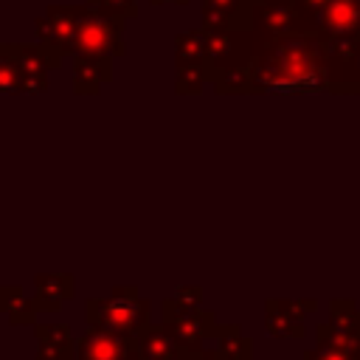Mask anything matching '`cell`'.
<instances>
[{
	"label": "cell",
	"mask_w": 360,
	"mask_h": 360,
	"mask_svg": "<svg viewBox=\"0 0 360 360\" xmlns=\"http://www.w3.org/2000/svg\"><path fill=\"white\" fill-rule=\"evenodd\" d=\"M76 360H141L138 335L87 326V332L76 340Z\"/></svg>",
	"instance_id": "cell-5"
},
{
	"label": "cell",
	"mask_w": 360,
	"mask_h": 360,
	"mask_svg": "<svg viewBox=\"0 0 360 360\" xmlns=\"http://www.w3.org/2000/svg\"><path fill=\"white\" fill-rule=\"evenodd\" d=\"M188 360H228V357H222L217 349H200V352H194Z\"/></svg>",
	"instance_id": "cell-27"
},
{
	"label": "cell",
	"mask_w": 360,
	"mask_h": 360,
	"mask_svg": "<svg viewBox=\"0 0 360 360\" xmlns=\"http://www.w3.org/2000/svg\"><path fill=\"white\" fill-rule=\"evenodd\" d=\"M149 301L138 295V287H112L104 298H87L84 321L87 326L121 332V335H141L149 326Z\"/></svg>",
	"instance_id": "cell-2"
},
{
	"label": "cell",
	"mask_w": 360,
	"mask_h": 360,
	"mask_svg": "<svg viewBox=\"0 0 360 360\" xmlns=\"http://www.w3.org/2000/svg\"><path fill=\"white\" fill-rule=\"evenodd\" d=\"M304 360H360L357 354H352L349 349H343L340 343L335 340H326V338H318L315 349H309L304 354Z\"/></svg>",
	"instance_id": "cell-25"
},
{
	"label": "cell",
	"mask_w": 360,
	"mask_h": 360,
	"mask_svg": "<svg viewBox=\"0 0 360 360\" xmlns=\"http://www.w3.org/2000/svg\"><path fill=\"white\" fill-rule=\"evenodd\" d=\"M8 53L20 65L22 93H42L48 87V70H51V62H48L45 48L39 42H11L8 45Z\"/></svg>",
	"instance_id": "cell-11"
},
{
	"label": "cell",
	"mask_w": 360,
	"mask_h": 360,
	"mask_svg": "<svg viewBox=\"0 0 360 360\" xmlns=\"http://www.w3.org/2000/svg\"><path fill=\"white\" fill-rule=\"evenodd\" d=\"M76 292L70 273H39L34 278V301L42 312H56Z\"/></svg>",
	"instance_id": "cell-16"
},
{
	"label": "cell",
	"mask_w": 360,
	"mask_h": 360,
	"mask_svg": "<svg viewBox=\"0 0 360 360\" xmlns=\"http://www.w3.org/2000/svg\"><path fill=\"white\" fill-rule=\"evenodd\" d=\"M205 56V31H183L174 39V65H188V62H202Z\"/></svg>",
	"instance_id": "cell-20"
},
{
	"label": "cell",
	"mask_w": 360,
	"mask_h": 360,
	"mask_svg": "<svg viewBox=\"0 0 360 360\" xmlns=\"http://www.w3.org/2000/svg\"><path fill=\"white\" fill-rule=\"evenodd\" d=\"M124 22L118 17H107L87 3L82 6L76 39H73V56H90V59H112L124 53Z\"/></svg>",
	"instance_id": "cell-3"
},
{
	"label": "cell",
	"mask_w": 360,
	"mask_h": 360,
	"mask_svg": "<svg viewBox=\"0 0 360 360\" xmlns=\"http://www.w3.org/2000/svg\"><path fill=\"white\" fill-rule=\"evenodd\" d=\"M315 309V301H278L270 298L264 304V329L270 338H301L304 335V318Z\"/></svg>",
	"instance_id": "cell-10"
},
{
	"label": "cell",
	"mask_w": 360,
	"mask_h": 360,
	"mask_svg": "<svg viewBox=\"0 0 360 360\" xmlns=\"http://www.w3.org/2000/svg\"><path fill=\"white\" fill-rule=\"evenodd\" d=\"M248 25L262 39L301 34L298 31V17H295V8H292V0H253L250 3Z\"/></svg>",
	"instance_id": "cell-8"
},
{
	"label": "cell",
	"mask_w": 360,
	"mask_h": 360,
	"mask_svg": "<svg viewBox=\"0 0 360 360\" xmlns=\"http://www.w3.org/2000/svg\"><path fill=\"white\" fill-rule=\"evenodd\" d=\"M163 323L188 352H200L208 340H217V332L222 326L217 323L214 312H208L205 307L183 304L174 295L163 301Z\"/></svg>",
	"instance_id": "cell-4"
},
{
	"label": "cell",
	"mask_w": 360,
	"mask_h": 360,
	"mask_svg": "<svg viewBox=\"0 0 360 360\" xmlns=\"http://www.w3.org/2000/svg\"><path fill=\"white\" fill-rule=\"evenodd\" d=\"M37 360H76V338L65 323H34Z\"/></svg>",
	"instance_id": "cell-14"
},
{
	"label": "cell",
	"mask_w": 360,
	"mask_h": 360,
	"mask_svg": "<svg viewBox=\"0 0 360 360\" xmlns=\"http://www.w3.org/2000/svg\"><path fill=\"white\" fill-rule=\"evenodd\" d=\"M0 93H22L20 65L8 53V45L6 42H0Z\"/></svg>",
	"instance_id": "cell-23"
},
{
	"label": "cell",
	"mask_w": 360,
	"mask_h": 360,
	"mask_svg": "<svg viewBox=\"0 0 360 360\" xmlns=\"http://www.w3.org/2000/svg\"><path fill=\"white\" fill-rule=\"evenodd\" d=\"M326 79L332 93H360V37L329 39Z\"/></svg>",
	"instance_id": "cell-6"
},
{
	"label": "cell",
	"mask_w": 360,
	"mask_h": 360,
	"mask_svg": "<svg viewBox=\"0 0 360 360\" xmlns=\"http://www.w3.org/2000/svg\"><path fill=\"white\" fill-rule=\"evenodd\" d=\"M87 6L107 17H118V20L138 17V0H87Z\"/></svg>",
	"instance_id": "cell-26"
},
{
	"label": "cell",
	"mask_w": 360,
	"mask_h": 360,
	"mask_svg": "<svg viewBox=\"0 0 360 360\" xmlns=\"http://www.w3.org/2000/svg\"><path fill=\"white\" fill-rule=\"evenodd\" d=\"M82 6H48V11L37 20V42L56 53H73L76 25Z\"/></svg>",
	"instance_id": "cell-7"
},
{
	"label": "cell",
	"mask_w": 360,
	"mask_h": 360,
	"mask_svg": "<svg viewBox=\"0 0 360 360\" xmlns=\"http://www.w3.org/2000/svg\"><path fill=\"white\" fill-rule=\"evenodd\" d=\"M0 312L8 318V323H34L39 307H37V301L25 298L20 284H14V287L6 284V287H0Z\"/></svg>",
	"instance_id": "cell-18"
},
{
	"label": "cell",
	"mask_w": 360,
	"mask_h": 360,
	"mask_svg": "<svg viewBox=\"0 0 360 360\" xmlns=\"http://www.w3.org/2000/svg\"><path fill=\"white\" fill-rule=\"evenodd\" d=\"M149 3H155V6H163V3H177V6H183V3H188V0H149Z\"/></svg>",
	"instance_id": "cell-28"
},
{
	"label": "cell",
	"mask_w": 360,
	"mask_h": 360,
	"mask_svg": "<svg viewBox=\"0 0 360 360\" xmlns=\"http://www.w3.org/2000/svg\"><path fill=\"white\" fill-rule=\"evenodd\" d=\"M318 338L335 340L360 357V309L354 307V301L335 298L329 304V321L318 326Z\"/></svg>",
	"instance_id": "cell-9"
},
{
	"label": "cell",
	"mask_w": 360,
	"mask_h": 360,
	"mask_svg": "<svg viewBox=\"0 0 360 360\" xmlns=\"http://www.w3.org/2000/svg\"><path fill=\"white\" fill-rule=\"evenodd\" d=\"M318 34L326 39L360 37V0H326L318 14Z\"/></svg>",
	"instance_id": "cell-12"
},
{
	"label": "cell",
	"mask_w": 360,
	"mask_h": 360,
	"mask_svg": "<svg viewBox=\"0 0 360 360\" xmlns=\"http://www.w3.org/2000/svg\"><path fill=\"white\" fill-rule=\"evenodd\" d=\"M214 349L228 360H253V340L245 338L236 323H222L219 326Z\"/></svg>",
	"instance_id": "cell-19"
},
{
	"label": "cell",
	"mask_w": 360,
	"mask_h": 360,
	"mask_svg": "<svg viewBox=\"0 0 360 360\" xmlns=\"http://www.w3.org/2000/svg\"><path fill=\"white\" fill-rule=\"evenodd\" d=\"M323 6L326 0H292L301 34H318V14L323 11Z\"/></svg>",
	"instance_id": "cell-24"
},
{
	"label": "cell",
	"mask_w": 360,
	"mask_h": 360,
	"mask_svg": "<svg viewBox=\"0 0 360 360\" xmlns=\"http://www.w3.org/2000/svg\"><path fill=\"white\" fill-rule=\"evenodd\" d=\"M208 82V70L205 62H188V65H177V79H174V90L180 96H197Z\"/></svg>",
	"instance_id": "cell-22"
},
{
	"label": "cell",
	"mask_w": 360,
	"mask_h": 360,
	"mask_svg": "<svg viewBox=\"0 0 360 360\" xmlns=\"http://www.w3.org/2000/svg\"><path fill=\"white\" fill-rule=\"evenodd\" d=\"M214 90L222 96H242V93H253V79H250V68H228L219 70L214 79Z\"/></svg>",
	"instance_id": "cell-21"
},
{
	"label": "cell",
	"mask_w": 360,
	"mask_h": 360,
	"mask_svg": "<svg viewBox=\"0 0 360 360\" xmlns=\"http://www.w3.org/2000/svg\"><path fill=\"white\" fill-rule=\"evenodd\" d=\"M329 39L323 34H287L262 39L250 65L253 93L329 90L326 79Z\"/></svg>",
	"instance_id": "cell-1"
},
{
	"label": "cell",
	"mask_w": 360,
	"mask_h": 360,
	"mask_svg": "<svg viewBox=\"0 0 360 360\" xmlns=\"http://www.w3.org/2000/svg\"><path fill=\"white\" fill-rule=\"evenodd\" d=\"M250 3L253 0H202V31L219 28H250Z\"/></svg>",
	"instance_id": "cell-15"
},
{
	"label": "cell",
	"mask_w": 360,
	"mask_h": 360,
	"mask_svg": "<svg viewBox=\"0 0 360 360\" xmlns=\"http://www.w3.org/2000/svg\"><path fill=\"white\" fill-rule=\"evenodd\" d=\"M138 349L141 360H188L194 354L166 329V323H149L138 335Z\"/></svg>",
	"instance_id": "cell-13"
},
{
	"label": "cell",
	"mask_w": 360,
	"mask_h": 360,
	"mask_svg": "<svg viewBox=\"0 0 360 360\" xmlns=\"http://www.w3.org/2000/svg\"><path fill=\"white\" fill-rule=\"evenodd\" d=\"M112 76V59L73 56V87L82 96H96Z\"/></svg>",
	"instance_id": "cell-17"
}]
</instances>
